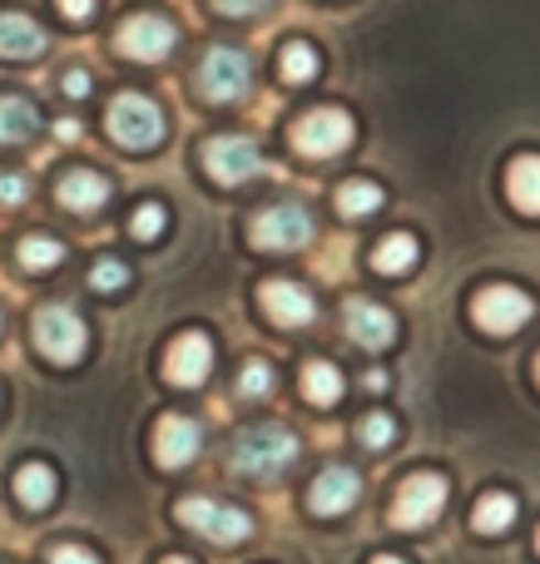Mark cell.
<instances>
[{"label": "cell", "instance_id": "1", "mask_svg": "<svg viewBox=\"0 0 540 564\" xmlns=\"http://www.w3.org/2000/svg\"><path fill=\"white\" fill-rule=\"evenodd\" d=\"M293 460H298V436L283 426H253L228 451V466L248 480H268V476H278V470H288Z\"/></svg>", "mask_w": 540, "mask_h": 564}, {"label": "cell", "instance_id": "2", "mask_svg": "<svg viewBox=\"0 0 540 564\" xmlns=\"http://www.w3.org/2000/svg\"><path fill=\"white\" fill-rule=\"evenodd\" d=\"M105 124L115 134V144L125 149H154L164 139V115H159V105L149 95H115Z\"/></svg>", "mask_w": 540, "mask_h": 564}, {"label": "cell", "instance_id": "3", "mask_svg": "<svg viewBox=\"0 0 540 564\" xmlns=\"http://www.w3.org/2000/svg\"><path fill=\"white\" fill-rule=\"evenodd\" d=\"M174 516L184 520L188 530H198L204 540H214V545H238V540H248V530H253V520L238 506H224V500H208V496L179 500Z\"/></svg>", "mask_w": 540, "mask_h": 564}, {"label": "cell", "instance_id": "4", "mask_svg": "<svg viewBox=\"0 0 540 564\" xmlns=\"http://www.w3.org/2000/svg\"><path fill=\"white\" fill-rule=\"evenodd\" d=\"M85 322H79L75 307H40L35 312V347L45 351L55 367H69V361L85 357Z\"/></svg>", "mask_w": 540, "mask_h": 564}, {"label": "cell", "instance_id": "5", "mask_svg": "<svg viewBox=\"0 0 540 564\" xmlns=\"http://www.w3.org/2000/svg\"><path fill=\"white\" fill-rule=\"evenodd\" d=\"M353 144V119L343 109H307L293 124V149L307 159H333Z\"/></svg>", "mask_w": 540, "mask_h": 564}, {"label": "cell", "instance_id": "6", "mask_svg": "<svg viewBox=\"0 0 540 564\" xmlns=\"http://www.w3.org/2000/svg\"><path fill=\"white\" fill-rule=\"evenodd\" d=\"M253 243L268 248V253H288V248H307L313 238V214L303 204H273L253 218Z\"/></svg>", "mask_w": 540, "mask_h": 564}, {"label": "cell", "instance_id": "7", "mask_svg": "<svg viewBox=\"0 0 540 564\" xmlns=\"http://www.w3.org/2000/svg\"><path fill=\"white\" fill-rule=\"evenodd\" d=\"M536 312V302L526 297L521 288H501V282H496V288H482L472 297V317H476V327L482 332H492V337H511L516 327H521L526 317H531Z\"/></svg>", "mask_w": 540, "mask_h": 564}, {"label": "cell", "instance_id": "8", "mask_svg": "<svg viewBox=\"0 0 540 564\" xmlns=\"http://www.w3.org/2000/svg\"><path fill=\"white\" fill-rule=\"evenodd\" d=\"M442 506H446V480L442 476H432V470H422V476H407L402 490H397V500H392V525L422 530V525H432Z\"/></svg>", "mask_w": 540, "mask_h": 564}, {"label": "cell", "instance_id": "9", "mask_svg": "<svg viewBox=\"0 0 540 564\" xmlns=\"http://www.w3.org/2000/svg\"><path fill=\"white\" fill-rule=\"evenodd\" d=\"M115 45H119V55L154 65V59H164L169 50L179 45V35H174V25H169L164 15H129L125 25L115 30Z\"/></svg>", "mask_w": 540, "mask_h": 564}, {"label": "cell", "instance_id": "10", "mask_svg": "<svg viewBox=\"0 0 540 564\" xmlns=\"http://www.w3.org/2000/svg\"><path fill=\"white\" fill-rule=\"evenodd\" d=\"M248 85V59L238 55V50H224L214 45L204 59H198V95L214 99V105H228V99H238Z\"/></svg>", "mask_w": 540, "mask_h": 564}, {"label": "cell", "instance_id": "11", "mask_svg": "<svg viewBox=\"0 0 540 564\" xmlns=\"http://www.w3.org/2000/svg\"><path fill=\"white\" fill-rule=\"evenodd\" d=\"M258 164H263V159H258V144L244 134H218L204 144V169H208V178H218V184H244V178L258 174Z\"/></svg>", "mask_w": 540, "mask_h": 564}, {"label": "cell", "instance_id": "12", "mask_svg": "<svg viewBox=\"0 0 540 564\" xmlns=\"http://www.w3.org/2000/svg\"><path fill=\"white\" fill-rule=\"evenodd\" d=\"M258 302H263V312L278 322V327H307L317 312L313 292L293 278H268L263 288H258Z\"/></svg>", "mask_w": 540, "mask_h": 564}, {"label": "cell", "instance_id": "13", "mask_svg": "<svg viewBox=\"0 0 540 564\" xmlns=\"http://www.w3.org/2000/svg\"><path fill=\"white\" fill-rule=\"evenodd\" d=\"M343 317H347V337H353L357 347H367V351L392 347V337H397V317L382 307V302L353 297V302L343 307Z\"/></svg>", "mask_w": 540, "mask_h": 564}, {"label": "cell", "instance_id": "14", "mask_svg": "<svg viewBox=\"0 0 540 564\" xmlns=\"http://www.w3.org/2000/svg\"><path fill=\"white\" fill-rule=\"evenodd\" d=\"M208 367H214V347H208L204 332H184V337H174V347L164 351V377L174 381V387H198V381L208 377Z\"/></svg>", "mask_w": 540, "mask_h": 564}, {"label": "cell", "instance_id": "15", "mask_svg": "<svg viewBox=\"0 0 540 564\" xmlns=\"http://www.w3.org/2000/svg\"><path fill=\"white\" fill-rule=\"evenodd\" d=\"M198 426L188 416H159V426H154V460L164 470H184L188 460L198 456Z\"/></svg>", "mask_w": 540, "mask_h": 564}, {"label": "cell", "instance_id": "16", "mask_svg": "<svg viewBox=\"0 0 540 564\" xmlns=\"http://www.w3.org/2000/svg\"><path fill=\"white\" fill-rule=\"evenodd\" d=\"M357 496H363V480H357V470L333 466V470H323V476L313 480V490H307V506H313L317 516H343V510L357 506Z\"/></svg>", "mask_w": 540, "mask_h": 564}, {"label": "cell", "instance_id": "17", "mask_svg": "<svg viewBox=\"0 0 540 564\" xmlns=\"http://www.w3.org/2000/svg\"><path fill=\"white\" fill-rule=\"evenodd\" d=\"M45 50V30L20 10H0V59H35Z\"/></svg>", "mask_w": 540, "mask_h": 564}, {"label": "cell", "instance_id": "18", "mask_svg": "<svg viewBox=\"0 0 540 564\" xmlns=\"http://www.w3.org/2000/svg\"><path fill=\"white\" fill-rule=\"evenodd\" d=\"M60 204L75 208V214L105 208L109 204V178L95 174V169H69V174L60 178Z\"/></svg>", "mask_w": 540, "mask_h": 564}, {"label": "cell", "instance_id": "19", "mask_svg": "<svg viewBox=\"0 0 540 564\" xmlns=\"http://www.w3.org/2000/svg\"><path fill=\"white\" fill-rule=\"evenodd\" d=\"M506 194H511V204L521 208V214L540 218V154L511 159V169H506Z\"/></svg>", "mask_w": 540, "mask_h": 564}, {"label": "cell", "instance_id": "20", "mask_svg": "<svg viewBox=\"0 0 540 564\" xmlns=\"http://www.w3.org/2000/svg\"><path fill=\"white\" fill-rule=\"evenodd\" d=\"M40 129V115L30 99L20 95H0V144H25Z\"/></svg>", "mask_w": 540, "mask_h": 564}, {"label": "cell", "instance_id": "21", "mask_svg": "<svg viewBox=\"0 0 540 564\" xmlns=\"http://www.w3.org/2000/svg\"><path fill=\"white\" fill-rule=\"evenodd\" d=\"M15 496H20V506H30V510H45L50 500H55V470H50V466H40V460H30V466H20V470H15Z\"/></svg>", "mask_w": 540, "mask_h": 564}, {"label": "cell", "instance_id": "22", "mask_svg": "<svg viewBox=\"0 0 540 564\" xmlns=\"http://www.w3.org/2000/svg\"><path fill=\"white\" fill-rule=\"evenodd\" d=\"M511 520H516V500L506 496V490L482 496V500H476V510H472L476 535H501V530H511Z\"/></svg>", "mask_w": 540, "mask_h": 564}, {"label": "cell", "instance_id": "23", "mask_svg": "<svg viewBox=\"0 0 540 564\" xmlns=\"http://www.w3.org/2000/svg\"><path fill=\"white\" fill-rule=\"evenodd\" d=\"M303 391L313 406H333L337 397H343V371L333 367V361H307L303 367Z\"/></svg>", "mask_w": 540, "mask_h": 564}, {"label": "cell", "instance_id": "24", "mask_svg": "<svg viewBox=\"0 0 540 564\" xmlns=\"http://www.w3.org/2000/svg\"><path fill=\"white\" fill-rule=\"evenodd\" d=\"M417 263V238L412 234H387L382 243L372 248V268L377 273H407Z\"/></svg>", "mask_w": 540, "mask_h": 564}, {"label": "cell", "instance_id": "25", "mask_svg": "<svg viewBox=\"0 0 540 564\" xmlns=\"http://www.w3.org/2000/svg\"><path fill=\"white\" fill-rule=\"evenodd\" d=\"M337 208H343L347 218L377 214V208H382V188H377V184H367V178H347V184L337 188Z\"/></svg>", "mask_w": 540, "mask_h": 564}, {"label": "cell", "instance_id": "26", "mask_svg": "<svg viewBox=\"0 0 540 564\" xmlns=\"http://www.w3.org/2000/svg\"><path fill=\"white\" fill-rule=\"evenodd\" d=\"M278 69H283L288 85H307V79L317 75V55L307 40H288L283 45V59H278Z\"/></svg>", "mask_w": 540, "mask_h": 564}, {"label": "cell", "instance_id": "27", "mask_svg": "<svg viewBox=\"0 0 540 564\" xmlns=\"http://www.w3.org/2000/svg\"><path fill=\"white\" fill-rule=\"evenodd\" d=\"M60 258H65V243L60 238H45V234H30L25 243H20V263L30 268V273H45V268H55Z\"/></svg>", "mask_w": 540, "mask_h": 564}, {"label": "cell", "instance_id": "28", "mask_svg": "<svg viewBox=\"0 0 540 564\" xmlns=\"http://www.w3.org/2000/svg\"><path fill=\"white\" fill-rule=\"evenodd\" d=\"M392 436H397V426H392L387 411H367V416L357 421V441H363L367 451H387L392 446Z\"/></svg>", "mask_w": 540, "mask_h": 564}, {"label": "cell", "instance_id": "29", "mask_svg": "<svg viewBox=\"0 0 540 564\" xmlns=\"http://www.w3.org/2000/svg\"><path fill=\"white\" fill-rule=\"evenodd\" d=\"M268 391H273V367L253 357L244 371H238V397H244V401H263Z\"/></svg>", "mask_w": 540, "mask_h": 564}, {"label": "cell", "instance_id": "30", "mask_svg": "<svg viewBox=\"0 0 540 564\" xmlns=\"http://www.w3.org/2000/svg\"><path fill=\"white\" fill-rule=\"evenodd\" d=\"M129 282V268L119 263V258H99L95 268H89V288H99V292H115V288H125Z\"/></svg>", "mask_w": 540, "mask_h": 564}, {"label": "cell", "instance_id": "31", "mask_svg": "<svg viewBox=\"0 0 540 564\" xmlns=\"http://www.w3.org/2000/svg\"><path fill=\"white\" fill-rule=\"evenodd\" d=\"M159 228H164V208H159V204H144L134 218H129V234L144 238V243H149V238H159Z\"/></svg>", "mask_w": 540, "mask_h": 564}, {"label": "cell", "instance_id": "32", "mask_svg": "<svg viewBox=\"0 0 540 564\" xmlns=\"http://www.w3.org/2000/svg\"><path fill=\"white\" fill-rule=\"evenodd\" d=\"M30 198V178L15 169H0V204H25Z\"/></svg>", "mask_w": 540, "mask_h": 564}, {"label": "cell", "instance_id": "33", "mask_svg": "<svg viewBox=\"0 0 540 564\" xmlns=\"http://www.w3.org/2000/svg\"><path fill=\"white\" fill-rule=\"evenodd\" d=\"M50 564H99V555H89L85 545H55L50 550Z\"/></svg>", "mask_w": 540, "mask_h": 564}, {"label": "cell", "instance_id": "34", "mask_svg": "<svg viewBox=\"0 0 540 564\" xmlns=\"http://www.w3.org/2000/svg\"><path fill=\"white\" fill-rule=\"evenodd\" d=\"M218 10H224V15H253V10H263L268 0H214Z\"/></svg>", "mask_w": 540, "mask_h": 564}, {"label": "cell", "instance_id": "35", "mask_svg": "<svg viewBox=\"0 0 540 564\" xmlns=\"http://www.w3.org/2000/svg\"><path fill=\"white\" fill-rule=\"evenodd\" d=\"M60 89H65V95H69V99L89 95V75H85V69H69V75H65V85H60Z\"/></svg>", "mask_w": 540, "mask_h": 564}, {"label": "cell", "instance_id": "36", "mask_svg": "<svg viewBox=\"0 0 540 564\" xmlns=\"http://www.w3.org/2000/svg\"><path fill=\"white\" fill-rule=\"evenodd\" d=\"M60 10H65L69 20H89L95 15V0H60Z\"/></svg>", "mask_w": 540, "mask_h": 564}, {"label": "cell", "instance_id": "37", "mask_svg": "<svg viewBox=\"0 0 540 564\" xmlns=\"http://www.w3.org/2000/svg\"><path fill=\"white\" fill-rule=\"evenodd\" d=\"M55 134L65 139V144H75V139H79V119H55Z\"/></svg>", "mask_w": 540, "mask_h": 564}, {"label": "cell", "instance_id": "38", "mask_svg": "<svg viewBox=\"0 0 540 564\" xmlns=\"http://www.w3.org/2000/svg\"><path fill=\"white\" fill-rule=\"evenodd\" d=\"M363 387H367V391H382V387H387V371H367Z\"/></svg>", "mask_w": 540, "mask_h": 564}, {"label": "cell", "instance_id": "39", "mask_svg": "<svg viewBox=\"0 0 540 564\" xmlns=\"http://www.w3.org/2000/svg\"><path fill=\"white\" fill-rule=\"evenodd\" d=\"M372 564H407V560H397V555H377Z\"/></svg>", "mask_w": 540, "mask_h": 564}, {"label": "cell", "instance_id": "40", "mask_svg": "<svg viewBox=\"0 0 540 564\" xmlns=\"http://www.w3.org/2000/svg\"><path fill=\"white\" fill-rule=\"evenodd\" d=\"M164 564H194V560H184V555H169Z\"/></svg>", "mask_w": 540, "mask_h": 564}, {"label": "cell", "instance_id": "41", "mask_svg": "<svg viewBox=\"0 0 540 564\" xmlns=\"http://www.w3.org/2000/svg\"><path fill=\"white\" fill-rule=\"evenodd\" d=\"M536 377H540V357H536Z\"/></svg>", "mask_w": 540, "mask_h": 564}, {"label": "cell", "instance_id": "42", "mask_svg": "<svg viewBox=\"0 0 540 564\" xmlns=\"http://www.w3.org/2000/svg\"><path fill=\"white\" fill-rule=\"evenodd\" d=\"M536 550H540V535H536Z\"/></svg>", "mask_w": 540, "mask_h": 564}]
</instances>
